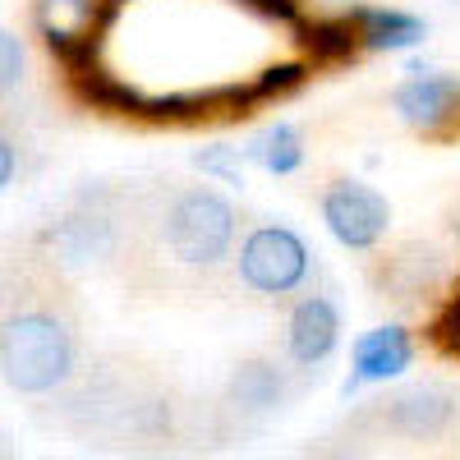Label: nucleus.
<instances>
[{"mask_svg":"<svg viewBox=\"0 0 460 460\" xmlns=\"http://www.w3.org/2000/svg\"><path fill=\"white\" fill-rule=\"evenodd\" d=\"M304 79H309V65H304V60H290V65L262 69L249 88H253V102H267V97H286V93L304 88Z\"/></svg>","mask_w":460,"mask_h":460,"instance_id":"nucleus-14","label":"nucleus"},{"mask_svg":"<svg viewBox=\"0 0 460 460\" xmlns=\"http://www.w3.org/2000/svg\"><path fill=\"white\" fill-rule=\"evenodd\" d=\"M79 373V323L60 267L32 253L0 267V377L23 396H51Z\"/></svg>","mask_w":460,"mask_h":460,"instance_id":"nucleus-1","label":"nucleus"},{"mask_svg":"<svg viewBox=\"0 0 460 460\" xmlns=\"http://www.w3.org/2000/svg\"><path fill=\"white\" fill-rule=\"evenodd\" d=\"M249 157H253L262 171H272V175H290V171H299V162H304V138H299L295 125H272L267 134L253 138Z\"/></svg>","mask_w":460,"mask_h":460,"instance_id":"nucleus-13","label":"nucleus"},{"mask_svg":"<svg viewBox=\"0 0 460 460\" xmlns=\"http://www.w3.org/2000/svg\"><path fill=\"white\" fill-rule=\"evenodd\" d=\"M157 240L171 253V262L194 267V272H217L235 249V230L240 217L230 208V199H221L217 189H175V194L157 208Z\"/></svg>","mask_w":460,"mask_h":460,"instance_id":"nucleus-2","label":"nucleus"},{"mask_svg":"<svg viewBox=\"0 0 460 460\" xmlns=\"http://www.w3.org/2000/svg\"><path fill=\"white\" fill-rule=\"evenodd\" d=\"M14 166H19V147H14V138L5 129H0V189L14 180Z\"/></svg>","mask_w":460,"mask_h":460,"instance_id":"nucleus-19","label":"nucleus"},{"mask_svg":"<svg viewBox=\"0 0 460 460\" xmlns=\"http://www.w3.org/2000/svg\"><path fill=\"white\" fill-rule=\"evenodd\" d=\"M304 47L318 65H336V60H355L359 56V37H355V23L336 14V19H299L295 23Z\"/></svg>","mask_w":460,"mask_h":460,"instance_id":"nucleus-12","label":"nucleus"},{"mask_svg":"<svg viewBox=\"0 0 460 460\" xmlns=\"http://www.w3.org/2000/svg\"><path fill=\"white\" fill-rule=\"evenodd\" d=\"M396 115L424 138H456L460 134V79L442 69H410V79L392 93Z\"/></svg>","mask_w":460,"mask_h":460,"instance_id":"nucleus-5","label":"nucleus"},{"mask_svg":"<svg viewBox=\"0 0 460 460\" xmlns=\"http://www.w3.org/2000/svg\"><path fill=\"white\" fill-rule=\"evenodd\" d=\"M199 171H208V175H221L226 184H240V147H230V143H212V147H203L199 152Z\"/></svg>","mask_w":460,"mask_h":460,"instance_id":"nucleus-16","label":"nucleus"},{"mask_svg":"<svg viewBox=\"0 0 460 460\" xmlns=\"http://www.w3.org/2000/svg\"><path fill=\"white\" fill-rule=\"evenodd\" d=\"M0 460H5V456H0Z\"/></svg>","mask_w":460,"mask_h":460,"instance_id":"nucleus-21","label":"nucleus"},{"mask_svg":"<svg viewBox=\"0 0 460 460\" xmlns=\"http://www.w3.org/2000/svg\"><path fill=\"white\" fill-rule=\"evenodd\" d=\"M341 341V314L327 295H304L290 309V327H286V350L299 368L323 364Z\"/></svg>","mask_w":460,"mask_h":460,"instance_id":"nucleus-8","label":"nucleus"},{"mask_svg":"<svg viewBox=\"0 0 460 460\" xmlns=\"http://www.w3.org/2000/svg\"><path fill=\"white\" fill-rule=\"evenodd\" d=\"M240 5L262 14L267 23H299V0H240Z\"/></svg>","mask_w":460,"mask_h":460,"instance_id":"nucleus-18","label":"nucleus"},{"mask_svg":"<svg viewBox=\"0 0 460 460\" xmlns=\"http://www.w3.org/2000/svg\"><path fill=\"white\" fill-rule=\"evenodd\" d=\"M355 23L359 51H405L414 42H424V19H414L405 10H377V5H355L345 14Z\"/></svg>","mask_w":460,"mask_h":460,"instance_id":"nucleus-11","label":"nucleus"},{"mask_svg":"<svg viewBox=\"0 0 460 460\" xmlns=\"http://www.w3.org/2000/svg\"><path fill=\"white\" fill-rule=\"evenodd\" d=\"M235 272L253 295H290L309 277V244L290 226H258L235 253Z\"/></svg>","mask_w":460,"mask_h":460,"instance_id":"nucleus-4","label":"nucleus"},{"mask_svg":"<svg viewBox=\"0 0 460 460\" xmlns=\"http://www.w3.org/2000/svg\"><path fill=\"white\" fill-rule=\"evenodd\" d=\"M23 69H28V60H23V42H19L10 28H0V102H10V97L19 93Z\"/></svg>","mask_w":460,"mask_h":460,"instance_id":"nucleus-15","label":"nucleus"},{"mask_svg":"<svg viewBox=\"0 0 460 460\" xmlns=\"http://www.w3.org/2000/svg\"><path fill=\"white\" fill-rule=\"evenodd\" d=\"M451 230H456V240H460V208H456V217H451Z\"/></svg>","mask_w":460,"mask_h":460,"instance_id":"nucleus-20","label":"nucleus"},{"mask_svg":"<svg viewBox=\"0 0 460 460\" xmlns=\"http://www.w3.org/2000/svg\"><path fill=\"white\" fill-rule=\"evenodd\" d=\"M120 249V212H115L106 199H84L79 208H69L56 226L42 230V253L51 267L60 272H74V267L102 262Z\"/></svg>","mask_w":460,"mask_h":460,"instance_id":"nucleus-3","label":"nucleus"},{"mask_svg":"<svg viewBox=\"0 0 460 460\" xmlns=\"http://www.w3.org/2000/svg\"><path fill=\"white\" fill-rule=\"evenodd\" d=\"M382 419V429L405 438V442H433L451 429V419H456V401L438 387H414V392H401L392 396L387 405L377 410Z\"/></svg>","mask_w":460,"mask_h":460,"instance_id":"nucleus-7","label":"nucleus"},{"mask_svg":"<svg viewBox=\"0 0 460 460\" xmlns=\"http://www.w3.org/2000/svg\"><path fill=\"white\" fill-rule=\"evenodd\" d=\"M433 341L442 345L447 355H460V299H451L447 314L433 323Z\"/></svg>","mask_w":460,"mask_h":460,"instance_id":"nucleus-17","label":"nucleus"},{"mask_svg":"<svg viewBox=\"0 0 460 460\" xmlns=\"http://www.w3.org/2000/svg\"><path fill=\"white\" fill-rule=\"evenodd\" d=\"M323 221L345 249H373L392 226V203L373 184L359 180H332L323 194Z\"/></svg>","mask_w":460,"mask_h":460,"instance_id":"nucleus-6","label":"nucleus"},{"mask_svg":"<svg viewBox=\"0 0 460 460\" xmlns=\"http://www.w3.org/2000/svg\"><path fill=\"white\" fill-rule=\"evenodd\" d=\"M414 359V341L405 327H373L355 341V387L359 382H382V377H396L405 373Z\"/></svg>","mask_w":460,"mask_h":460,"instance_id":"nucleus-10","label":"nucleus"},{"mask_svg":"<svg viewBox=\"0 0 460 460\" xmlns=\"http://www.w3.org/2000/svg\"><path fill=\"white\" fill-rule=\"evenodd\" d=\"M286 401V373L272 359H244L226 382V410L240 419H262Z\"/></svg>","mask_w":460,"mask_h":460,"instance_id":"nucleus-9","label":"nucleus"}]
</instances>
